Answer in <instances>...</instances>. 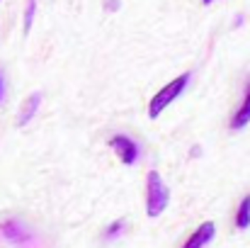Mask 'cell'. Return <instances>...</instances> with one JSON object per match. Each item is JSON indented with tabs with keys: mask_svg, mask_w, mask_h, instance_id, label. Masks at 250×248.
Instances as JSON below:
<instances>
[{
	"mask_svg": "<svg viewBox=\"0 0 250 248\" xmlns=\"http://www.w3.org/2000/svg\"><path fill=\"white\" fill-rule=\"evenodd\" d=\"M167 202H170V190L166 187L161 173L158 170H151L146 175V214L151 219L161 217L166 212Z\"/></svg>",
	"mask_w": 250,
	"mask_h": 248,
	"instance_id": "6da1fadb",
	"label": "cell"
},
{
	"mask_svg": "<svg viewBox=\"0 0 250 248\" xmlns=\"http://www.w3.org/2000/svg\"><path fill=\"white\" fill-rule=\"evenodd\" d=\"M187 83H189V73H182V76H177L175 81H170L167 85H163V88L151 97V102H148V117H151V119L161 117V112L166 110L167 105H172V102L182 95V90L187 88Z\"/></svg>",
	"mask_w": 250,
	"mask_h": 248,
	"instance_id": "7a4b0ae2",
	"label": "cell"
},
{
	"mask_svg": "<svg viewBox=\"0 0 250 248\" xmlns=\"http://www.w3.org/2000/svg\"><path fill=\"white\" fill-rule=\"evenodd\" d=\"M109 146L114 149V154L119 156V161L124 165H134L139 161V144L134 141V139H129V136H124V134H114L112 139H109Z\"/></svg>",
	"mask_w": 250,
	"mask_h": 248,
	"instance_id": "3957f363",
	"label": "cell"
},
{
	"mask_svg": "<svg viewBox=\"0 0 250 248\" xmlns=\"http://www.w3.org/2000/svg\"><path fill=\"white\" fill-rule=\"evenodd\" d=\"M0 234H2L5 241H10V244H15V246H29L32 239H34L32 231H29L22 222H17V219L2 222V224H0Z\"/></svg>",
	"mask_w": 250,
	"mask_h": 248,
	"instance_id": "277c9868",
	"label": "cell"
},
{
	"mask_svg": "<svg viewBox=\"0 0 250 248\" xmlns=\"http://www.w3.org/2000/svg\"><path fill=\"white\" fill-rule=\"evenodd\" d=\"M214 234H216L214 222H204V224H199V226L194 229V234L187 239V244L182 248H204L211 239H214Z\"/></svg>",
	"mask_w": 250,
	"mask_h": 248,
	"instance_id": "5b68a950",
	"label": "cell"
},
{
	"mask_svg": "<svg viewBox=\"0 0 250 248\" xmlns=\"http://www.w3.org/2000/svg\"><path fill=\"white\" fill-rule=\"evenodd\" d=\"M39 105H42V92H32V95L22 102V110H20V114H17V124H20V127H24V124L37 114Z\"/></svg>",
	"mask_w": 250,
	"mask_h": 248,
	"instance_id": "8992f818",
	"label": "cell"
},
{
	"mask_svg": "<svg viewBox=\"0 0 250 248\" xmlns=\"http://www.w3.org/2000/svg\"><path fill=\"white\" fill-rule=\"evenodd\" d=\"M250 122V88L246 90V100L241 102V107L236 110V114L231 117V129H243L246 124Z\"/></svg>",
	"mask_w": 250,
	"mask_h": 248,
	"instance_id": "52a82bcc",
	"label": "cell"
},
{
	"mask_svg": "<svg viewBox=\"0 0 250 248\" xmlns=\"http://www.w3.org/2000/svg\"><path fill=\"white\" fill-rule=\"evenodd\" d=\"M250 226V195L243 197L238 212H236V229H248Z\"/></svg>",
	"mask_w": 250,
	"mask_h": 248,
	"instance_id": "ba28073f",
	"label": "cell"
},
{
	"mask_svg": "<svg viewBox=\"0 0 250 248\" xmlns=\"http://www.w3.org/2000/svg\"><path fill=\"white\" fill-rule=\"evenodd\" d=\"M122 231H124V222H122V219H117V222H112V224L107 226V231H104V239H109V241H112V239H117Z\"/></svg>",
	"mask_w": 250,
	"mask_h": 248,
	"instance_id": "9c48e42d",
	"label": "cell"
},
{
	"mask_svg": "<svg viewBox=\"0 0 250 248\" xmlns=\"http://www.w3.org/2000/svg\"><path fill=\"white\" fill-rule=\"evenodd\" d=\"M34 7H37V2L34 0H29L27 2V10H24V34L32 29V20H34Z\"/></svg>",
	"mask_w": 250,
	"mask_h": 248,
	"instance_id": "30bf717a",
	"label": "cell"
},
{
	"mask_svg": "<svg viewBox=\"0 0 250 248\" xmlns=\"http://www.w3.org/2000/svg\"><path fill=\"white\" fill-rule=\"evenodd\" d=\"M2 97H5V85H2V76H0V102H2Z\"/></svg>",
	"mask_w": 250,
	"mask_h": 248,
	"instance_id": "8fae6325",
	"label": "cell"
},
{
	"mask_svg": "<svg viewBox=\"0 0 250 248\" xmlns=\"http://www.w3.org/2000/svg\"><path fill=\"white\" fill-rule=\"evenodd\" d=\"M204 2H214V0H204Z\"/></svg>",
	"mask_w": 250,
	"mask_h": 248,
	"instance_id": "7c38bea8",
	"label": "cell"
}]
</instances>
